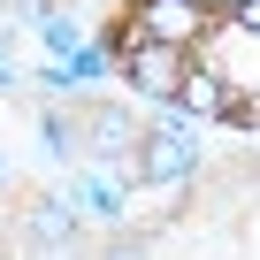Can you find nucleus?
Instances as JSON below:
<instances>
[{
	"mask_svg": "<svg viewBox=\"0 0 260 260\" xmlns=\"http://www.w3.org/2000/svg\"><path fill=\"white\" fill-rule=\"evenodd\" d=\"M115 77H122L130 92H146V100H169V92H184L191 54H176V46H146V39L115 31Z\"/></svg>",
	"mask_w": 260,
	"mask_h": 260,
	"instance_id": "obj_1",
	"label": "nucleus"
},
{
	"mask_svg": "<svg viewBox=\"0 0 260 260\" xmlns=\"http://www.w3.org/2000/svg\"><path fill=\"white\" fill-rule=\"evenodd\" d=\"M130 39H146V46H176V54H199L207 39V8L199 0H138V8L122 16Z\"/></svg>",
	"mask_w": 260,
	"mask_h": 260,
	"instance_id": "obj_2",
	"label": "nucleus"
},
{
	"mask_svg": "<svg viewBox=\"0 0 260 260\" xmlns=\"http://www.w3.org/2000/svg\"><path fill=\"white\" fill-rule=\"evenodd\" d=\"M191 130L184 122H161V130H146V146H138V169H130V184H146V191H169V184H184L191 176Z\"/></svg>",
	"mask_w": 260,
	"mask_h": 260,
	"instance_id": "obj_3",
	"label": "nucleus"
},
{
	"mask_svg": "<svg viewBox=\"0 0 260 260\" xmlns=\"http://www.w3.org/2000/svg\"><path fill=\"white\" fill-rule=\"evenodd\" d=\"M84 146H92V161H100V169H138L146 130L130 122L122 107H92V115H84Z\"/></svg>",
	"mask_w": 260,
	"mask_h": 260,
	"instance_id": "obj_4",
	"label": "nucleus"
},
{
	"mask_svg": "<svg viewBox=\"0 0 260 260\" xmlns=\"http://www.w3.org/2000/svg\"><path fill=\"white\" fill-rule=\"evenodd\" d=\"M77 230H84V222H77L69 199H39V207L23 214V245H31L39 260H69V252H77Z\"/></svg>",
	"mask_w": 260,
	"mask_h": 260,
	"instance_id": "obj_5",
	"label": "nucleus"
},
{
	"mask_svg": "<svg viewBox=\"0 0 260 260\" xmlns=\"http://www.w3.org/2000/svg\"><path fill=\"white\" fill-rule=\"evenodd\" d=\"M122 199H130V191H122V176H115V169H92V176H77V191H69L77 222H122V214H130Z\"/></svg>",
	"mask_w": 260,
	"mask_h": 260,
	"instance_id": "obj_6",
	"label": "nucleus"
},
{
	"mask_svg": "<svg viewBox=\"0 0 260 260\" xmlns=\"http://www.w3.org/2000/svg\"><path fill=\"white\" fill-rule=\"evenodd\" d=\"M176 100H184V115H230V84H222L214 69H191Z\"/></svg>",
	"mask_w": 260,
	"mask_h": 260,
	"instance_id": "obj_7",
	"label": "nucleus"
},
{
	"mask_svg": "<svg viewBox=\"0 0 260 260\" xmlns=\"http://www.w3.org/2000/svg\"><path fill=\"white\" fill-rule=\"evenodd\" d=\"M39 138H46V153H54V161H69V153L84 146V122L54 107V115H39Z\"/></svg>",
	"mask_w": 260,
	"mask_h": 260,
	"instance_id": "obj_8",
	"label": "nucleus"
},
{
	"mask_svg": "<svg viewBox=\"0 0 260 260\" xmlns=\"http://www.w3.org/2000/svg\"><path fill=\"white\" fill-rule=\"evenodd\" d=\"M230 23H237L245 39H260V0H237V8H230Z\"/></svg>",
	"mask_w": 260,
	"mask_h": 260,
	"instance_id": "obj_9",
	"label": "nucleus"
},
{
	"mask_svg": "<svg viewBox=\"0 0 260 260\" xmlns=\"http://www.w3.org/2000/svg\"><path fill=\"white\" fill-rule=\"evenodd\" d=\"M107 260H146V252H138V245H130V237H115V252H107Z\"/></svg>",
	"mask_w": 260,
	"mask_h": 260,
	"instance_id": "obj_10",
	"label": "nucleus"
},
{
	"mask_svg": "<svg viewBox=\"0 0 260 260\" xmlns=\"http://www.w3.org/2000/svg\"><path fill=\"white\" fill-rule=\"evenodd\" d=\"M222 8H237V0H222Z\"/></svg>",
	"mask_w": 260,
	"mask_h": 260,
	"instance_id": "obj_11",
	"label": "nucleus"
}]
</instances>
